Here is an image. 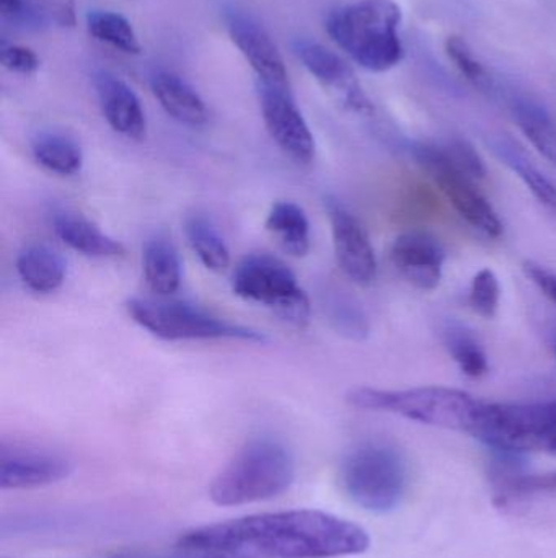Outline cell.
Returning <instances> with one entry per match:
<instances>
[{"mask_svg":"<svg viewBox=\"0 0 556 558\" xmlns=\"http://www.w3.org/2000/svg\"><path fill=\"white\" fill-rule=\"evenodd\" d=\"M227 32L245 61L257 74L260 84L289 90V75L283 56L267 29L242 12H231L225 19Z\"/></svg>","mask_w":556,"mask_h":558,"instance_id":"4fadbf2b","label":"cell"},{"mask_svg":"<svg viewBox=\"0 0 556 558\" xmlns=\"http://www.w3.org/2000/svg\"><path fill=\"white\" fill-rule=\"evenodd\" d=\"M400 22L401 10L394 0H356L332 10L325 29L356 64L385 72L404 58Z\"/></svg>","mask_w":556,"mask_h":558,"instance_id":"7a4b0ae2","label":"cell"},{"mask_svg":"<svg viewBox=\"0 0 556 558\" xmlns=\"http://www.w3.org/2000/svg\"><path fill=\"white\" fill-rule=\"evenodd\" d=\"M294 52L307 72L349 110H371V104L362 92L351 65L335 51L320 43L299 39L294 43Z\"/></svg>","mask_w":556,"mask_h":558,"instance_id":"7c38bea8","label":"cell"},{"mask_svg":"<svg viewBox=\"0 0 556 558\" xmlns=\"http://www.w3.org/2000/svg\"><path fill=\"white\" fill-rule=\"evenodd\" d=\"M444 344L467 376L482 377L489 373L485 351L464 325L456 322L447 324L444 328Z\"/></svg>","mask_w":556,"mask_h":558,"instance_id":"f1b7e54d","label":"cell"},{"mask_svg":"<svg viewBox=\"0 0 556 558\" xmlns=\"http://www.w3.org/2000/svg\"><path fill=\"white\" fill-rule=\"evenodd\" d=\"M72 462L59 452L22 442L0 445V488L33 490L59 484L71 475Z\"/></svg>","mask_w":556,"mask_h":558,"instance_id":"30bf717a","label":"cell"},{"mask_svg":"<svg viewBox=\"0 0 556 558\" xmlns=\"http://www.w3.org/2000/svg\"><path fill=\"white\" fill-rule=\"evenodd\" d=\"M205 558H250V557H244V556H211V557H205Z\"/></svg>","mask_w":556,"mask_h":558,"instance_id":"74e56055","label":"cell"},{"mask_svg":"<svg viewBox=\"0 0 556 558\" xmlns=\"http://www.w3.org/2000/svg\"><path fill=\"white\" fill-rule=\"evenodd\" d=\"M368 531L317 510L251 514L186 531L178 547L211 556L267 558H342L365 554Z\"/></svg>","mask_w":556,"mask_h":558,"instance_id":"6da1fadb","label":"cell"},{"mask_svg":"<svg viewBox=\"0 0 556 558\" xmlns=\"http://www.w3.org/2000/svg\"><path fill=\"white\" fill-rule=\"evenodd\" d=\"M415 160L430 173L431 179L440 186L443 195L449 199L460 218L466 219L475 231L482 232L490 239L502 235L503 225L489 199L477 189L475 180L460 172L446 149L431 144H415Z\"/></svg>","mask_w":556,"mask_h":558,"instance_id":"9c48e42d","label":"cell"},{"mask_svg":"<svg viewBox=\"0 0 556 558\" xmlns=\"http://www.w3.org/2000/svg\"><path fill=\"white\" fill-rule=\"evenodd\" d=\"M346 400L356 409L395 413L424 425L456 429L469 435H472L485 405L483 400L449 387H415L405 390L358 387L346 396Z\"/></svg>","mask_w":556,"mask_h":558,"instance_id":"277c9868","label":"cell"},{"mask_svg":"<svg viewBox=\"0 0 556 558\" xmlns=\"http://www.w3.org/2000/svg\"><path fill=\"white\" fill-rule=\"evenodd\" d=\"M87 32L98 43L111 46L124 54L143 52L139 36L126 16L111 10H91L87 13Z\"/></svg>","mask_w":556,"mask_h":558,"instance_id":"484cf974","label":"cell"},{"mask_svg":"<svg viewBox=\"0 0 556 558\" xmlns=\"http://www.w3.org/2000/svg\"><path fill=\"white\" fill-rule=\"evenodd\" d=\"M391 260L415 288L433 291L443 278L446 252L440 241L427 232H405L395 239Z\"/></svg>","mask_w":556,"mask_h":558,"instance_id":"9a60e30c","label":"cell"},{"mask_svg":"<svg viewBox=\"0 0 556 558\" xmlns=\"http://www.w3.org/2000/svg\"><path fill=\"white\" fill-rule=\"evenodd\" d=\"M555 353H556V344H555Z\"/></svg>","mask_w":556,"mask_h":558,"instance_id":"f35d334b","label":"cell"},{"mask_svg":"<svg viewBox=\"0 0 556 558\" xmlns=\"http://www.w3.org/2000/svg\"><path fill=\"white\" fill-rule=\"evenodd\" d=\"M16 274L26 288L35 292L55 291L65 279V262L59 252L45 244L23 248L16 258Z\"/></svg>","mask_w":556,"mask_h":558,"instance_id":"ffe728a7","label":"cell"},{"mask_svg":"<svg viewBox=\"0 0 556 558\" xmlns=\"http://www.w3.org/2000/svg\"><path fill=\"white\" fill-rule=\"evenodd\" d=\"M479 439L499 452H548L556 456V402L489 403Z\"/></svg>","mask_w":556,"mask_h":558,"instance_id":"52a82bcc","label":"cell"},{"mask_svg":"<svg viewBox=\"0 0 556 558\" xmlns=\"http://www.w3.org/2000/svg\"><path fill=\"white\" fill-rule=\"evenodd\" d=\"M0 10L5 19H16L25 10V0H0Z\"/></svg>","mask_w":556,"mask_h":558,"instance_id":"d590c367","label":"cell"},{"mask_svg":"<svg viewBox=\"0 0 556 558\" xmlns=\"http://www.w3.org/2000/svg\"><path fill=\"white\" fill-rule=\"evenodd\" d=\"M339 484L346 497L362 510L388 513L400 505L407 492V464L387 442H362L343 459Z\"/></svg>","mask_w":556,"mask_h":558,"instance_id":"5b68a950","label":"cell"},{"mask_svg":"<svg viewBox=\"0 0 556 558\" xmlns=\"http://www.w3.org/2000/svg\"><path fill=\"white\" fill-rule=\"evenodd\" d=\"M144 278L157 295L173 294L182 282V262L169 238L162 234L147 239L143 252Z\"/></svg>","mask_w":556,"mask_h":558,"instance_id":"d6986e66","label":"cell"},{"mask_svg":"<svg viewBox=\"0 0 556 558\" xmlns=\"http://www.w3.org/2000/svg\"><path fill=\"white\" fill-rule=\"evenodd\" d=\"M2 64L7 71L15 74L32 75L38 71L41 61L32 48L22 45H3Z\"/></svg>","mask_w":556,"mask_h":558,"instance_id":"d6a6232c","label":"cell"},{"mask_svg":"<svg viewBox=\"0 0 556 558\" xmlns=\"http://www.w3.org/2000/svg\"><path fill=\"white\" fill-rule=\"evenodd\" d=\"M150 90L169 117L186 126L198 128L208 121V107L198 92L180 75L156 71L150 75Z\"/></svg>","mask_w":556,"mask_h":558,"instance_id":"e0dca14e","label":"cell"},{"mask_svg":"<svg viewBox=\"0 0 556 558\" xmlns=\"http://www.w3.org/2000/svg\"><path fill=\"white\" fill-rule=\"evenodd\" d=\"M446 51L449 56L450 61L454 62L460 74L472 82V84L483 87L489 84V74H486L485 68L482 62L473 56L472 49L467 45L466 39L460 36H449L446 41Z\"/></svg>","mask_w":556,"mask_h":558,"instance_id":"4dcf8cb0","label":"cell"},{"mask_svg":"<svg viewBox=\"0 0 556 558\" xmlns=\"http://www.w3.org/2000/svg\"><path fill=\"white\" fill-rule=\"evenodd\" d=\"M556 494V472L526 474L499 471L495 477V501L499 507H515L541 495Z\"/></svg>","mask_w":556,"mask_h":558,"instance_id":"cb8c5ba5","label":"cell"},{"mask_svg":"<svg viewBox=\"0 0 556 558\" xmlns=\"http://www.w3.org/2000/svg\"><path fill=\"white\" fill-rule=\"evenodd\" d=\"M492 146L496 156H498L512 172L518 173L519 179L531 190L532 195L538 198V202L556 215V186L528 159L524 150H522L515 141L506 136H499L493 140Z\"/></svg>","mask_w":556,"mask_h":558,"instance_id":"7402d4cb","label":"cell"},{"mask_svg":"<svg viewBox=\"0 0 556 558\" xmlns=\"http://www.w3.org/2000/svg\"><path fill=\"white\" fill-rule=\"evenodd\" d=\"M110 558H166V557L124 556V557H110Z\"/></svg>","mask_w":556,"mask_h":558,"instance_id":"8d00e7d4","label":"cell"},{"mask_svg":"<svg viewBox=\"0 0 556 558\" xmlns=\"http://www.w3.org/2000/svg\"><path fill=\"white\" fill-rule=\"evenodd\" d=\"M52 226L58 238L78 254L95 258L120 257L124 254L123 244L101 232L82 216L58 213L52 219Z\"/></svg>","mask_w":556,"mask_h":558,"instance_id":"ac0fdd59","label":"cell"},{"mask_svg":"<svg viewBox=\"0 0 556 558\" xmlns=\"http://www.w3.org/2000/svg\"><path fill=\"white\" fill-rule=\"evenodd\" d=\"M232 289L238 298L268 305L293 324L302 325L309 318V298L293 270L273 255L245 257L235 268Z\"/></svg>","mask_w":556,"mask_h":558,"instance_id":"ba28073f","label":"cell"},{"mask_svg":"<svg viewBox=\"0 0 556 558\" xmlns=\"http://www.w3.org/2000/svg\"><path fill=\"white\" fill-rule=\"evenodd\" d=\"M330 325L349 340L365 341L369 337V320L365 308L345 291H326L322 301Z\"/></svg>","mask_w":556,"mask_h":558,"instance_id":"83f0119b","label":"cell"},{"mask_svg":"<svg viewBox=\"0 0 556 558\" xmlns=\"http://www.w3.org/2000/svg\"><path fill=\"white\" fill-rule=\"evenodd\" d=\"M333 245L339 268L358 286H369L378 275V260L368 232L361 222L339 203L329 202Z\"/></svg>","mask_w":556,"mask_h":558,"instance_id":"5bb4252c","label":"cell"},{"mask_svg":"<svg viewBox=\"0 0 556 558\" xmlns=\"http://www.w3.org/2000/svg\"><path fill=\"white\" fill-rule=\"evenodd\" d=\"M127 312L139 327L166 341L242 340L263 343L261 331L222 320L196 305L180 301L131 299Z\"/></svg>","mask_w":556,"mask_h":558,"instance_id":"8992f818","label":"cell"},{"mask_svg":"<svg viewBox=\"0 0 556 558\" xmlns=\"http://www.w3.org/2000/svg\"><path fill=\"white\" fill-rule=\"evenodd\" d=\"M512 113L532 146L556 167V123L551 113L529 98H516Z\"/></svg>","mask_w":556,"mask_h":558,"instance_id":"d4e9b609","label":"cell"},{"mask_svg":"<svg viewBox=\"0 0 556 558\" xmlns=\"http://www.w3.org/2000/svg\"><path fill=\"white\" fill-rule=\"evenodd\" d=\"M185 235L189 247L208 270L224 271L231 265V254L224 239L212 225L211 219L202 215H191L185 219Z\"/></svg>","mask_w":556,"mask_h":558,"instance_id":"4316f807","label":"cell"},{"mask_svg":"<svg viewBox=\"0 0 556 558\" xmlns=\"http://www.w3.org/2000/svg\"><path fill=\"white\" fill-rule=\"evenodd\" d=\"M499 295H502L499 281L492 270L485 268L473 277L472 284H470L469 304L480 317H495L498 312Z\"/></svg>","mask_w":556,"mask_h":558,"instance_id":"f546056e","label":"cell"},{"mask_svg":"<svg viewBox=\"0 0 556 558\" xmlns=\"http://www.w3.org/2000/svg\"><path fill=\"white\" fill-rule=\"evenodd\" d=\"M264 126L286 156L297 163H310L316 157V140L286 88L258 85Z\"/></svg>","mask_w":556,"mask_h":558,"instance_id":"8fae6325","label":"cell"},{"mask_svg":"<svg viewBox=\"0 0 556 558\" xmlns=\"http://www.w3.org/2000/svg\"><path fill=\"white\" fill-rule=\"evenodd\" d=\"M447 156L453 160L454 166L466 173L472 180H483L486 177V167L483 162L482 157L479 156L475 149L470 146L467 141L456 140L450 141L447 146H444Z\"/></svg>","mask_w":556,"mask_h":558,"instance_id":"1f68e13d","label":"cell"},{"mask_svg":"<svg viewBox=\"0 0 556 558\" xmlns=\"http://www.w3.org/2000/svg\"><path fill=\"white\" fill-rule=\"evenodd\" d=\"M524 271L532 282L556 304V275L534 262H526Z\"/></svg>","mask_w":556,"mask_h":558,"instance_id":"836d02e7","label":"cell"},{"mask_svg":"<svg viewBox=\"0 0 556 558\" xmlns=\"http://www.w3.org/2000/svg\"><path fill=\"white\" fill-rule=\"evenodd\" d=\"M32 153L36 162L58 175H75L81 172L84 154L77 141L67 134L41 133L33 140Z\"/></svg>","mask_w":556,"mask_h":558,"instance_id":"603a6c76","label":"cell"},{"mask_svg":"<svg viewBox=\"0 0 556 558\" xmlns=\"http://www.w3.org/2000/svg\"><path fill=\"white\" fill-rule=\"evenodd\" d=\"M94 85L104 120L111 130L127 140H144L147 130L146 113L136 92L123 78L108 71L97 72Z\"/></svg>","mask_w":556,"mask_h":558,"instance_id":"2e32d148","label":"cell"},{"mask_svg":"<svg viewBox=\"0 0 556 558\" xmlns=\"http://www.w3.org/2000/svg\"><path fill=\"white\" fill-rule=\"evenodd\" d=\"M267 229L277 239L281 247L293 257H304L309 254V219L296 203H276L268 215Z\"/></svg>","mask_w":556,"mask_h":558,"instance_id":"44dd1931","label":"cell"},{"mask_svg":"<svg viewBox=\"0 0 556 558\" xmlns=\"http://www.w3.org/2000/svg\"><path fill=\"white\" fill-rule=\"evenodd\" d=\"M45 10L58 25L74 26L77 23L74 0H46Z\"/></svg>","mask_w":556,"mask_h":558,"instance_id":"e575fe53","label":"cell"},{"mask_svg":"<svg viewBox=\"0 0 556 558\" xmlns=\"http://www.w3.org/2000/svg\"><path fill=\"white\" fill-rule=\"evenodd\" d=\"M296 462L289 449L270 436L250 439L219 472L209 497L219 507H242L273 500L289 490Z\"/></svg>","mask_w":556,"mask_h":558,"instance_id":"3957f363","label":"cell"}]
</instances>
